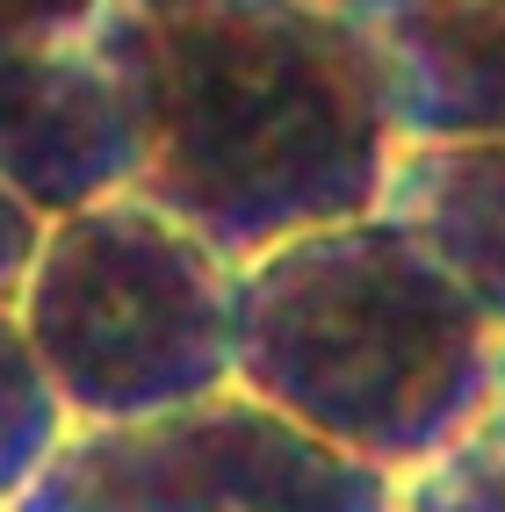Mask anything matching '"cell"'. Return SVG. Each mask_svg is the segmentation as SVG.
<instances>
[{
	"label": "cell",
	"mask_w": 505,
	"mask_h": 512,
	"mask_svg": "<svg viewBox=\"0 0 505 512\" xmlns=\"http://www.w3.org/2000/svg\"><path fill=\"white\" fill-rule=\"evenodd\" d=\"M44 231L51 224L0 181V311L22 303V282H29V267H37V253H44Z\"/></svg>",
	"instance_id": "obj_11"
},
{
	"label": "cell",
	"mask_w": 505,
	"mask_h": 512,
	"mask_svg": "<svg viewBox=\"0 0 505 512\" xmlns=\"http://www.w3.org/2000/svg\"><path fill=\"white\" fill-rule=\"evenodd\" d=\"M65 433H73V412L58 404L22 318L0 311V512H15L29 498V484L65 448Z\"/></svg>",
	"instance_id": "obj_8"
},
{
	"label": "cell",
	"mask_w": 505,
	"mask_h": 512,
	"mask_svg": "<svg viewBox=\"0 0 505 512\" xmlns=\"http://www.w3.org/2000/svg\"><path fill=\"white\" fill-rule=\"evenodd\" d=\"M145 174V116L101 29L73 44H0V181L44 224Z\"/></svg>",
	"instance_id": "obj_5"
},
{
	"label": "cell",
	"mask_w": 505,
	"mask_h": 512,
	"mask_svg": "<svg viewBox=\"0 0 505 512\" xmlns=\"http://www.w3.org/2000/svg\"><path fill=\"white\" fill-rule=\"evenodd\" d=\"M325 8H361V0H325Z\"/></svg>",
	"instance_id": "obj_13"
},
{
	"label": "cell",
	"mask_w": 505,
	"mask_h": 512,
	"mask_svg": "<svg viewBox=\"0 0 505 512\" xmlns=\"http://www.w3.org/2000/svg\"><path fill=\"white\" fill-rule=\"evenodd\" d=\"M15 512H397V476L217 390L123 426H73Z\"/></svg>",
	"instance_id": "obj_4"
},
{
	"label": "cell",
	"mask_w": 505,
	"mask_h": 512,
	"mask_svg": "<svg viewBox=\"0 0 505 512\" xmlns=\"http://www.w3.org/2000/svg\"><path fill=\"white\" fill-rule=\"evenodd\" d=\"M231 375L325 448L412 476L491 412L498 332L376 210L239 267Z\"/></svg>",
	"instance_id": "obj_2"
},
{
	"label": "cell",
	"mask_w": 505,
	"mask_h": 512,
	"mask_svg": "<svg viewBox=\"0 0 505 512\" xmlns=\"http://www.w3.org/2000/svg\"><path fill=\"white\" fill-rule=\"evenodd\" d=\"M397 512H505V419L484 412L455 448L397 476Z\"/></svg>",
	"instance_id": "obj_9"
},
{
	"label": "cell",
	"mask_w": 505,
	"mask_h": 512,
	"mask_svg": "<svg viewBox=\"0 0 505 512\" xmlns=\"http://www.w3.org/2000/svg\"><path fill=\"white\" fill-rule=\"evenodd\" d=\"M109 0H0V44H73Z\"/></svg>",
	"instance_id": "obj_10"
},
{
	"label": "cell",
	"mask_w": 505,
	"mask_h": 512,
	"mask_svg": "<svg viewBox=\"0 0 505 512\" xmlns=\"http://www.w3.org/2000/svg\"><path fill=\"white\" fill-rule=\"evenodd\" d=\"M404 145L505 138V0H361Z\"/></svg>",
	"instance_id": "obj_6"
},
{
	"label": "cell",
	"mask_w": 505,
	"mask_h": 512,
	"mask_svg": "<svg viewBox=\"0 0 505 512\" xmlns=\"http://www.w3.org/2000/svg\"><path fill=\"white\" fill-rule=\"evenodd\" d=\"M491 412L505 419V339H498V390H491Z\"/></svg>",
	"instance_id": "obj_12"
},
{
	"label": "cell",
	"mask_w": 505,
	"mask_h": 512,
	"mask_svg": "<svg viewBox=\"0 0 505 512\" xmlns=\"http://www.w3.org/2000/svg\"><path fill=\"white\" fill-rule=\"evenodd\" d=\"M383 217L433 253V267L505 339V138L491 145H404Z\"/></svg>",
	"instance_id": "obj_7"
},
{
	"label": "cell",
	"mask_w": 505,
	"mask_h": 512,
	"mask_svg": "<svg viewBox=\"0 0 505 512\" xmlns=\"http://www.w3.org/2000/svg\"><path fill=\"white\" fill-rule=\"evenodd\" d=\"M94 29L145 116L138 195L231 267L383 210L404 138L354 8L109 0Z\"/></svg>",
	"instance_id": "obj_1"
},
{
	"label": "cell",
	"mask_w": 505,
	"mask_h": 512,
	"mask_svg": "<svg viewBox=\"0 0 505 512\" xmlns=\"http://www.w3.org/2000/svg\"><path fill=\"white\" fill-rule=\"evenodd\" d=\"M239 267L138 188L44 231L15 318L73 426H123L231 390Z\"/></svg>",
	"instance_id": "obj_3"
}]
</instances>
